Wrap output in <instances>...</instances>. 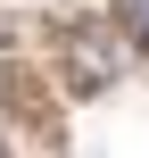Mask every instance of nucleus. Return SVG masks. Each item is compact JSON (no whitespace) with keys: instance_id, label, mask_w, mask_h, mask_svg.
I'll return each mask as SVG.
<instances>
[{"instance_id":"f257e3e1","label":"nucleus","mask_w":149,"mask_h":158,"mask_svg":"<svg viewBox=\"0 0 149 158\" xmlns=\"http://www.w3.org/2000/svg\"><path fill=\"white\" fill-rule=\"evenodd\" d=\"M116 17H124V25H133V33L149 42V0H116Z\"/></svg>"}]
</instances>
